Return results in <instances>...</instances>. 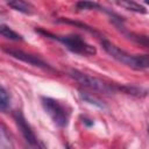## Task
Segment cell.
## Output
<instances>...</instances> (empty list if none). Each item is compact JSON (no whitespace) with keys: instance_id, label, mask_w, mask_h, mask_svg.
<instances>
[{"instance_id":"1","label":"cell","mask_w":149,"mask_h":149,"mask_svg":"<svg viewBox=\"0 0 149 149\" xmlns=\"http://www.w3.org/2000/svg\"><path fill=\"white\" fill-rule=\"evenodd\" d=\"M101 44L105 51L121 64L136 70H149V55H130L105 38L101 40Z\"/></svg>"},{"instance_id":"2","label":"cell","mask_w":149,"mask_h":149,"mask_svg":"<svg viewBox=\"0 0 149 149\" xmlns=\"http://www.w3.org/2000/svg\"><path fill=\"white\" fill-rule=\"evenodd\" d=\"M36 31H38L40 34L50 37L52 40L58 41L59 43H62L68 50H70L73 54H78V55H83V56H92L97 54V49L88 44L83 37H80L79 35H55L51 34L49 31H45L43 29H36Z\"/></svg>"},{"instance_id":"3","label":"cell","mask_w":149,"mask_h":149,"mask_svg":"<svg viewBox=\"0 0 149 149\" xmlns=\"http://www.w3.org/2000/svg\"><path fill=\"white\" fill-rule=\"evenodd\" d=\"M41 102L45 113L50 116L57 127L64 128L68 126L70 119V109L65 105L49 97H42Z\"/></svg>"},{"instance_id":"4","label":"cell","mask_w":149,"mask_h":149,"mask_svg":"<svg viewBox=\"0 0 149 149\" xmlns=\"http://www.w3.org/2000/svg\"><path fill=\"white\" fill-rule=\"evenodd\" d=\"M70 76L76 81H78L80 85H83L84 87L90 88V90L95 91V92H102V93H108L109 94V93L120 91V86H115V85L105 83L104 80H101V79H99L97 77L83 73V72H80L78 70H71L70 71Z\"/></svg>"},{"instance_id":"5","label":"cell","mask_w":149,"mask_h":149,"mask_svg":"<svg viewBox=\"0 0 149 149\" xmlns=\"http://www.w3.org/2000/svg\"><path fill=\"white\" fill-rule=\"evenodd\" d=\"M13 116H14V120H15L16 126L19 127V129H20L21 134L23 135L24 140L27 141V143L30 144L31 147H40L38 140H37V137H36V135H35L33 128H31L30 125L27 122L26 118L23 116V114H22L20 111H16V112H14Z\"/></svg>"},{"instance_id":"6","label":"cell","mask_w":149,"mask_h":149,"mask_svg":"<svg viewBox=\"0 0 149 149\" xmlns=\"http://www.w3.org/2000/svg\"><path fill=\"white\" fill-rule=\"evenodd\" d=\"M5 51L8 55H10L12 57H14L16 59H20L22 62H26V63H28L30 65L41 68V69L47 70V71H55V69L52 66H50L48 63H45L44 61H42L37 56H33L30 54H27V52H24L22 50H17V49H5Z\"/></svg>"},{"instance_id":"7","label":"cell","mask_w":149,"mask_h":149,"mask_svg":"<svg viewBox=\"0 0 149 149\" xmlns=\"http://www.w3.org/2000/svg\"><path fill=\"white\" fill-rule=\"evenodd\" d=\"M115 2L120 7L127 9V10L135 12V13H141V14H146L147 13V10H146V8L143 6H141L140 3H137V2H135L133 0H115Z\"/></svg>"},{"instance_id":"8","label":"cell","mask_w":149,"mask_h":149,"mask_svg":"<svg viewBox=\"0 0 149 149\" xmlns=\"http://www.w3.org/2000/svg\"><path fill=\"white\" fill-rule=\"evenodd\" d=\"M5 2L10 6L13 9L20 12V13H23V14H31L33 12V8L31 6L26 2L24 0H5Z\"/></svg>"},{"instance_id":"9","label":"cell","mask_w":149,"mask_h":149,"mask_svg":"<svg viewBox=\"0 0 149 149\" xmlns=\"http://www.w3.org/2000/svg\"><path fill=\"white\" fill-rule=\"evenodd\" d=\"M0 31L3 37H6L10 41H22V36L20 34L15 33L14 30H12L8 26H6L3 23H1V26H0Z\"/></svg>"},{"instance_id":"10","label":"cell","mask_w":149,"mask_h":149,"mask_svg":"<svg viewBox=\"0 0 149 149\" xmlns=\"http://www.w3.org/2000/svg\"><path fill=\"white\" fill-rule=\"evenodd\" d=\"M128 38H130L132 41L144 45L147 48H149V34H136V33H128L127 34Z\"/></svg>"},{"instance_id":"11","label":"cell","mask_w":149,"mask_h":149,"mask_svg":"<svg viewBox=\"0 0 149 149\" xmlns=\"http://www.w3.org/2000/svg\"><path fill=\"white\" fill-rule=\"evenodd\" d=\"M9 105H10V97L7 93L6 88L2 86L1 87V92H0V108H1V111L6 112L8 109V107H9Z\"/></svg>"},{"instance_id":"12","label":"cell","mask_w":149,"mask_h":149,"mask_svg":"<svg viewBox=\"0 0 149 149\" xmlns=\"http://www.w3.org/2000/svg\"><path fill=\"white\" fill-rule=\"evenodd\" d=\"M94 8L104 9V8H101L98 3L92 2L91 0H80V1L77 3V9H79V10H84V9H94Z\"/></svg>"},{"instance_id":"13","label":"cell","mask_w":149,"mask_h":149,"mask_svg":"<svg viewBox=\"0 0 149 149\" xmlns=\"http://www.w3.org/2000/svg\"><path fill=\"white\" fill-rule=\"evenodd\" d=\"M80 95H81V98H83L84 100H86L87 102L93 104V105H95V106H98V107H100V108H104V104H101L98 99L93 98L92 95H90V94H87V93H84V92H81Z\"/></svg>"},{"instance_id":"14","label":"cell","mask_w":149,"mask_h":149,"mask_svg":"<svg viewBox=\"0 0 149 149\" xmlns=\"http://www.w3.org/2000/svg\"><path fill=\"white\" fill-rule=\"evenodd\" d=\"M144 2H146L147 5H149V0H144Z\"/></svg>"},{"instance_id":"15","label":"cell","mask_w":149,"mask_h":149,"mask_svg":"<svg viewBox=\"0 0 149 149\" xmlns=\"http://www.w3.org/2000/svg\"><path fill=\"white\" fill-rule=\"evenodd\" d=\"M148 134H149V127H148Z\"/></svg>"}]
</instances>
